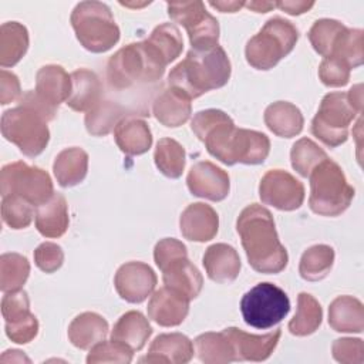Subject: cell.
I'll return each instance as SVG.
<instances>
[{
	"label": "cell",
	"mask_w": 364,
	"mask_h": 364,
	"mask_svg": "<svg viewBox=\"0 0 364 364\" xmlns=\"http://www.w3.org/2000/svg\"><path fill=\"white\" fill-rule=\"evenodd\" d=\"M191 128L205 142L208 152L226 165L264 162L270 141L263 132L236 128L232 118L220 109H205L195 114Z\"/></svg>",
	"instance_id": "cell-1"
},
{
	"label": "cell",
	"mask_w": 364,
	"mask_h": 364,
	"mask_svg": "<svg viewBox=\"0 0 364 364\" xmlns=\"http://www.w3.org/2000/svg\"><path fill=\"white\" fill-rule=\"evenodd\" d=\"M236 230L249 264L256 272L276 274L287 266V250L279 240L269 209L257 203L246 206L237 218Z\"/></svg>",
	"instance_id": "cell-2"
},
{
	"label": "cell",
	"mask_w": 364,
	"mask_h": 364,
	"mask_svg": "<svg viewBox=\"0 0 364 364\" xmlns=\"http://www.w3.org/2000/svg\"><path fill=\"white\" fill-rule=\"evenodd\" d=\"M168 63L146 40L119 48L107 63V82L117 92H136L161 84Z\"/></svg>",
	"instance_id": "cell-3"
},
{
	"label": "cell",
	"mask_w": 364,
	"mask_h": 364,
	"mask_svg": "<svg viewBox=\"0 0 364 364\" xmlns=\"http://www.w3.org/2000/svg\"><path fill=\"white\" fill-rule=\"evenodd\" d=\"M230 61L219 46L191 48L186 57L178 63L168 75V87H172L193 100L202 94L228 84L230 78Z\"/></svg>",
	"instance_id": "cell-4"
},
{
	"label": "cell",
	"mask_w": 364,
	"mask_h": 364,
	"mask_svg": "<svg viewBox=\"0 0 364 364\" xmlns=\"http://www.w3.org/2000/svg\"><path fill=\"white\" fill-rule=\"evenodd\" d=\"M361 111V84L353 85L347 92H328L311 121V132L327 146L336 148L347 141L348 127Z\"/></svg>",
	"instance_id": "cell-5"
},
{
	"label": "cell",
	"mask_w": 364,
	"mask_h": 364,
	"mask_svg": "<svg viewBox=\"0 0 364 364\" xmlns=\"http://www.w3.org/2000/svg\"><path fill=\"white\" fill-rule=\"evenodd\" d=\"M310 209L321 216H338L351 203L354 188L347 182L340 165L331 159L321 161L309 175Z\"/></svg>",
	"instance_id": "cell-6"
},
{
	"label": "cell",
	"mask_w": 364,
	"mask_h": 364,
	"mask_svg": "<svg viewBox=\"0 0 364 364\" xmlns=\"http://www.w3.org/2000/svg\"><path fill=\"white\" fill-rule=\"evenodd\" d=\"M80 44L91 53H105L119 40L111 9L101 1L78 3L70 17Z\"/></svg>",
	"instance_id": "cell-7"
},
{
	"label": "cell",
	"mask_w": 364,
	"mask_h": 364,
	"mask_svg": "<svg viewBox=\"0 0 364 364\" xmlns=\"http://www.w3.org/2000/svg\"><path fill=\"white\" fill-rule=\"evenodd\" d=\"M297 40L299 31L289 20L273 17L247 41L246 61L256 70H270L294 48Z\"/></svg>",
	"instance_id": "cell-8"
},
{
	"label": "cell",
	"mask_w": 364,
	"mask_h": 364,
	"mask_svg": "<svg viewBox=\"0 0 364 364\" xmlns=\"http://www.w3.org/2000/svg\"><path fill=\"white\" fill-rule=\"evenodd\" d=\"M47 119L31 105L18 102L1 115L3 136L30 158L40 155L50 139Z\"/></svg>",
	"instance_id": "cell-9"
},
{
	"label": "cell",
	"mask_w": 364,
	"mask_h": 364,
	"mask_svg": "<svg viewBox=\"0 0 364 364\" xmlns=\"http://www.w3.org/2000/svg\"><path fill=\"white\" fill-rule=\"evenodd\" d=\"M240 311L247 326L270 328L290 311V300L283 289L273 283H259L246 291L240 300Z\"/></svg>",
	"instance_id": "cell-10"
},
{
	"label": "cell",
	"mask_w": 364,
	"mask_h": 364,
	"mask_svg": "<svg viewBox=\"0 0 364 364\" xmlns=\"http://www.w3.org/2000/svg\"><path fill=\"white\" fill-rule=\"evenodd\" d=\"M0 192L1 196H21L37 208L53 196L54 189L51 178L44 169L16 161L1 168Z\"/></svg>",
	"instance_id": "cell-11"
},
{
	"label": "cell",
	"mask_w": 364,
	"mask_h": 364,
	"mask_svg": "<svg viewBox=\"0 0 364 364\" xmlns=\"http://www.w3.org/2000/svg\"><path fill=\"white\" fill-rule=\"evenodd\" d=\"M166 7L169 17L185 27L192 48L218 44L219 23L202 1H169Z\"/></svg>",
	"instance_id": "cell-12"
},
{
	"label": "cell",
	"mask_w": 364,
	"mask_h": 364,
	"mask_svg": "<svg viewBox=\"0 0 364 364\" xmlns=\"http://www.w3.org/2000/svg\"><path fill=\"white\" fill-rule=\"evenodd\" d=\"M259 196L264 205H270L279 210H296L303 205L304 186L291 173L282 169H272L260 181Z\"/></svg>",
	"instance_id": "cell-13"
},
{
	"label": "cell",
	"mask_w": 364,
	"mask_h": 364,
	"mask_svg": "<svg viewBox=\"0 0 364 364\" xmlns=\"http://www.w3.org/2000/svg\"><path fill=\"white\" fill-rule=\"evenodd\" d=\"M114 286L121 299L128 303H142L156 286V274L142 262L122 264L114 277Z\"/></svg>",
	"instance_id": "cell-14"
},
{
	"label": "cell",
	"mask_w": 364,
	"mask_h": 364,
	"mask_svg": "<svg viewBox=\"0 0 364 364\" xmlns=\"http://www.w3.org/2000/svg\"><path fill=\"white\" fill-rule=\"evenodd\" d=\"M186 185L192 195L213 202L223 200L230 188L229 175L209 161H200L189 169Z\"/></svg>",
	"instance_id": "cell-15"
},
{
	"label": "cell",
	"mask_w": 364,
	"mask_h": 364,
	"mask_svg": "<svg viewBox=\"0 0 364 364\" xmlns=\"http://www.w3.org/2000/svg\"><path fill=\"white\" fill-rule=\"evenodd\" d=\"M223 333L232 346L235 361H264L276 348L282 328L263 336L249 334L236 327L225 328Z\"/></svg>",
	"instance_id": "cell-16"
},
{
	"label": "cell",
	"mask_w": 364,
	"mask_h": 364,
	"mask_svg": "<svg viewBox=\"0 0 364 364\" xmlns=\"http://www.w3.org/2000/svg\"><path fill=\"white\" fill-rule=\"evenodd\" d=\"M189 299L171 287H161L148 301V316L162 327L179 326L188 316Z\"/></svg>",
	"instance_id": "cell-17"
},
{
	"label": "cell",
	"mask_w": 364,
	"mask_h": 364,
	"mask_svg": "<svg viewBox=\"0 0 364 364\" xmlns=\"http://www.w3.org/2000/svg\"><path fill=\"white\" fill-rule=\"evenodd\" d=\"M179 228L185 239L192 242H208L218 233L219 218L212 206L202 202L191 203L181 215Z\"/></svg>",
	"instance_id": "cell-18"
},
{
	"label": "cell",
	"mask_w": 364,
	"mask_h": 364,
	"mask_svg": "<svg viewBox=\"0 0 364 364\" xmlns=\"http://www.w3.org/2000/svg\"><path fill=\"white\" fill-rule=\"evenodd\" d=\"M193 357V344L182 333L159 334L149 346L148 354L141 358L145 363L185 364Z\"/></svg>",
	"instance_id": "cell-19"
},
{
	"label": "cell",
	"mask_w": 364,
	"mask_h": 364,
	"mask_svg": "<svg viewBox=\"0 0 364 364\" xmlns=\"http://www.w3.org/2000/svg\"><path fill=\"white\" fill-rule=\"evenodd\" d=\"M71 75L61 65L48 64L41 67L36 75V94L48 105L58 109V105L71 94Z\"/></svg>",
	"instance_id": "cell-20"
},
{
	"label": "cell",
	"mask_w": 364,
	"mask_h": 364,
	"mask_svg": "<svg viewBox=\"0 0 364 364\" xmlns=\"http://www.w3.org/2000/svg\"><path fill=\"white\" fill-rule=\"evenodd\" d=\"M203 266L210 280L216 283H230L239 276L242 264L235 247L226 243H215L206 249Z\"/></svg>",
	"instance_id": "cell-21"
},
{
	"label": "cell",
	"mask_w": 364,
	"mask_h": 364,
	"mask_svg": "<svg viewBox=\"0 0 364 364\" xmlns=\"http://www.w3.org/2000/svg\"><path fill=\"white\" fill-rule=\"evenodd\" d=\"M152 112L162 125L168 128L181 127L192 114L191 98L181 91L168 87L162 90L154 100Z\"/></svg>",
	"instance_id": "cell-22"
},
{
	"label": "cell",
	"mask_w": 364,
	"mask_h": 364,
	"mask_svg": "<svg viewBox=\"0 0 364 364\" xmlns=\"http://www.w3.org/2000/svg\"><path fill=\"white\" fill-rule=\"evenodd\" d=\"M161 270L166 287H171L178 293H182L189 300L199 296L203 286V277L200 272L196 269V266H193L189 262L188 256H182L172 260Z\"/></svg>",
	"instance_id": "cell-23"
},
{
	"label": "cell",
	"mask_w": 364,
	"mask_h": 364,
	"mask_svg": "<svg viewBox=\"0 0 364 364\" xmlns=\"http://www.w3.org/2000/svg\"><path fill=\"white\" fill-rule=\"evenodd\" d=\"M71 94L65 104L77 112H88L102 98V85L98 75L87 68L71 73Z\"/></svg>",
	"instance_id": "cell-24"
},
{
	"label": "cell",
	"mask_w": 364,
	"mask_h": 364,
	"mask_svg": "<svg viewBox=\"0 0 364 364\" xmlns=\"http://www.w3.org/2000/svg\"><path fill=\"white\" fill-rule=\"evenodd\" d=\"M114 139L118 148L129 156L145 154L152 145L148 124L134 115H127L118 122L114 129Z\"/></svg>",
	"instance_id": "cell-25"
},
{
	"label": "cell",
	"mask_w": 364,
	"mask_h": 364,
	"mask_svg": "<svg viewBox=\"0 0 364 364\" xmlns=\"http://www.w3.org/2000/svg\"><path fill=\"white\" fill-rule=\"evenodd\" d=\"M68 205L61 193L36 208V228L44 237H60L68 228Z\"/></svg>",
	"instance_id": "cell-26"
},
{
	"label": "cell",
	"mask_w": 364,
	"mask_h": 364,
	"mask_svg": "<svg viewBox=\"0 0 364 364\" xmlns=\"http://www.w3.org/2000/svg\"><path fill=\"white\" fill-rule=\"evenodd\" d=\"M328 324L338 333H361L364 328L363 303L353 296H338L328 307Z\"/></svg>",
	"instance_id": "cell-27"
},
{
	"label": "cell",
	"mask_w": 364,
	"mask_h": 364,
	"mask_svg": "<svg viewBox=\"0 0 364 364\" xmlns=\"http://www.w3.org/2000/svg\"><path fill=\"white\" fill-rule=\"evenodd\" d=\"M266 127L282 138H293L303 129L304 118L301 111L291 102L277 101L264 109Z\"/></svg>",
	"instance_id": "cell-28"
},
{
	"label": "cell",
	"mask_w": 364,
	"mask_h": 364,
	"mask_svg": "<svg viewBox=\"0 0 364 364\" xmlns=\"http://www.w3.org/2000/svg\"><path fill=\"white\" fill-rule=\"evenodd\" d=\"M151 334L152 327L149 326L145 316L139 311L131 310L122 314L114 324L111 340L127 346L132 351H139Z\"/></svg>",
	"instance_id": "cell-29"
},
{
	"label": "cell",
	"mask_w": 364,
	"mask_h": 364,
	"mask_svg": "<svg viewBox=\"0 0 364 364\" xmlns=\"http://www.w3.org/2000/svg\"><path fill=\"white\" fill-rule=\"evenodd\" d=\"M108 333L107 320L92 311L78 314L68 326V338L73 346L81 350L91 348L105 340Z\"/></svg>",
	"instance_id": "cell-30"
},
{
	"label": "cell",
	"mask_w": 364,
	"mask_h": 364,
	"mask_svg": "<svg viewBox=\"0 0 364 364\" xmlns=\"http://www.w3.org/2000/svg\"><path fill=\"white\" fill-rule=\"evenodd\" d=\"M53 171L60 186H75L82 182L87 175L88 154L77 146L63 149L54 159Z\"/></svg>",
	"instance_id": "cell-31"
},
{
	"label": "cell",
	"mask_w": 364,
	"mask_h": 364,
	"mask_svg": "<svg viewBox=\"0 0 364 364\" xmlns=\"http://www.w3.org/2000/svg\"><path fill=\"white\" fill-rule=\"evenodd\" d=\"M28 48V31L17 21L3 23L0 27V65H16Z\"/></svg>",
	"instance_id": "cell-32"
},
{
	"label": "cell",
	"mask_w": 364,
	"mask_h": 364,
	"mask_svg": "<svg viewBox=\"0 0 364 364\" xmlns=\"http://www.w3.org/2000/svg\"><path fill=\"white\" fill-rule=\"evenodd\" d=\"M321 318L323 310L320 303L311 294L303 291L297 296V310L289 321V331L299 337L313 334L320 327Z\"/></svg>",
	"instance_id": "cell-33"
},
{
	"label": "cell",
	"mask_w": 364,
	"mask_h": 364,
	"mask_svg": "<svg viewBox=\"0 0 364 364\" xmlns=\"http://www.w3.org/2000/svg\"><path fill=\"white\" fill-rule=\"evenodd\" d=\"M127 115L128 114H125L124 108L119 104L108 100H101L92 109L85 114L84 122L88 134L94 136H104L115 129L118 122Z\"/></svg>",
	"instance_id": "cell-34"
},
{
	"label": "cell",
	"mask_w": 364,
	"mask_h": 364,
	"mask_svg": "<svg viewBox=\"0 0 364 364\" xmlns=\"http://www.w3.org/2000/svg\"><path fill=\"white\" fill-rule=\"evenodd\" d=\"M334 250L328 245H314L304 250L299 264V273L304 280L317 282L324 279L331 270Z\"/></svg>",
	"instance_id": "cell-35"
},
{
	"label": "cell",
	"mask_w": 364,
	"mask_h": 364,
	"mask_svg": "<svg viewBox=\"0 0 364 364\" xmlns=\"http://www.w3.org/2000/svg\"><path fill=\"white\" fill-rule=\"evenodd\" d=\"M195 347L198 358L206 364H226L235 361L232 346L225 336L220 333H203L195 338Z\"/></svg>",
	"instance_id": "cell-36"
},
{
	"label": "cell",
	"mask_w": 364,
	"mask_h": 364,
	"mask_svg": "<svg viewBox=\"0 0 364 364\" xmlns=\"http://www.w3.org/2000/svg\"><path fill=\"white\" fill-rule=\"evenodd\" d=\"M154 159L159 172L171 179L179 178L185 169V149L172 138L158 141Z\"/></svg>",
	"instance_id": "cell-37"
},
{
	"label": "cell",
	"mask_w": 364,
	"mask_h": 364,
	"mask_svg": "<svg viewBox=\"0 0 364 364\" xmlns=\"http://www.w3.org/2000/svg\"><path fill=\"white\" fill-rule=\"evenodd\" d=\"M30 274L28 260L18 253H3L0 256V289L4 293L23 287Z\"/></svg>",
	"instance_id": "cell-38"
},
{
	"label": "cell",
	"mask_w": 364,
	"mask_h": 364,
	"mask_svg": "<svg viewBox=\"0 0 364 364\" xmlns=\"http://www.w3.org/2000/svg\"><path fill=\"white\" fill-rule=\"evenodd\" d=\"M343 61L350 70L363 64V30L360 28H346L337 38L331 54Z\"/></svg>",
	"instance_id": "cell-39"
},
{
	"label": "cell",
	"mask_w": 364,
	"mask_h": 364,
	"mask_svg": "<svg viewBox=\"0 0 364 364\" xmlns=\"http://www.w3.org/2000/svg\"><path fill=\"white\" fill-rule=\"evenodd\" d=\"M327 158V154L314 141L309 138H301L296 141L290 151L293 169L304 178H307L311 173V171Z\"/></svg>",
	"instance_id": "cell-40"
},
{
	"label": "cell",
	"mask_w": 364,
	"mask_h": 364,
	"mask_svg": "<svg viewBox=\"0 0 364 364\" xmlns=\"http://www.w3.org/2000/svg\"><path fill=\"white\" fill-rule=\"evenodd\" d=\"M148 41L162 54L168 64L176 60L183 48L181 31L172 23H162L156 26L148 37Z\"/></svg>",
	"instance_id": "cell-41"
},
{
	"label": "cell",
	"mask_w": 364,
	"mask_h": 364,
	"mask_svg": "<svg viewBox=\"0 0 364 364\" xmlns=\"http://www.w3.org/2000/svg\"><path fill=\"white\" fill-rule=\"evenodd\" d=\"M347 27L333 18H320L316 20L309 31V40L313 48L323 57H328L331 50L340 37V34Z\"/></svg>",
	"instance_id": "cell-42"
},
{
	"label": "cell",
	"mask_w": 364,
	"mask_h": 364,
	"mask_svg": "<svg viewBox=\"0 0 364 364\" xmlns=\"http://www.w3.org/2000/svg\"><path fill=\"white\" fill-rule=\"evenodd\" d=\"M1 218L11 229H24L33 220V205L17 195L3 196Z\"/></svg>",
	"instance_id": "cell-43"
},
{
	"label": "cell",
	"mask_w": 364,
	"mask_h": 364,
	"mask_svg": "<svg viewBox=\"0 0 364 364\" xmlns=\"http://www.w3.org/2000/svg\"><path fill=\"white\" fill-rule=\"evenodd\" d=\"M132 350L127 346L109 340V341H100L95 346L91 347L87 363L88 364H97V363H122L128 364L132 360Z\"/></svg>",
	"instance_id": "cell-44"
},
{
	"label": "cell",
	"mask_w": 364,
	"mask_h": 364,
	"mask_svg": "<svg viewBox=\"0 0 364 364\" xmlns=\"http://www.w3.org/2000/svg\"><path fill=\"white\" fill-rule=\"evenodd\" d=\"M350 68L334 57H324L318 67V77L327 87H343L350 80Z\"/></svg>",
	"instance_id": "cell-45"
},
{
	"label": "cell",
	"mask_w": 364,
	"mask_h": 364,
	"mask_svg": "<svg viewBox=\"0 0 364 364\" xmlns=\"http://www.w3.org/2000/svg\"><path fill=\"white\" fill-rule=\"evenodd\" d=\"M1 314L6 321H16L30 313V300L24 290L9 291L1 299Z\"/></svg>",
	"instance_id": "cell-46"
},
{
	"label": "cell",
	"mask_w": 364,
	"mask_h": 364,
	"mask_svg": "<svg viewBox=\"0 0 364 364\" xmlns=\"http://www.w3.org/2000/svg\"><path fill=\"white\" fill-rule=\"evenodd\" d=\"M333 357L343 364H361L364 361V344L361 338H337L331 347Z\"/></svg>",
	"instance_id": "cell-47"
},
{
	"label": "cell",
	"mask_w": 364,
	"mask_h": 364,
	"mask_svg": "<svg viewBox=\"0 0 364 364\" xmlns=\"http://www.w3.org/2000/svg\"><path fill=\"white\" fill-rule=\"evenodd\" d=\"M64 262L63 249L53 242H44L34 250V263L44 273H54Z\"/></svg>",
	"instance_id": "cell-48"
},
{
	"label": "cell",
	"mask_w": 364,
	"mask_h": 364,
	"mask_svg": "<svg viewBox=\"0 0 364 364\" xmlns=\"http://www.w3.org/2000/svg\"><path fill=\"white\" fill-rule=\"evenodd\" d=\"M38 333V321L34 314H28L24 318L16 321H6V334L7 337L17 343L26 344L30 343Z\"/></svg>",
	"instance_id": "cell-49"
},
{
	"label": "cell",
	"mask_w": 364,
	"mask_h": 364,
	"mask_svg": "<svg viewBox=\"0 0 364 364\" xmlns=\"http://www.w3.org/2000/svg\"><path fill=\"white\" fill-rule=\"evenodd\" d=\"M182 256H188L186 246L173 237H165L155 245L154 259L159 269H164L168 263Z\"/></svg>",
	"instance_id": "cell-50"
},
{
	"label": "cell",
	"mask_w": 364,
	"mask_h": 364,
	"mask_svg": "<svg viewBox=\"0 0 364 364\" xmlns=\"http://www.w3.org/2000/svg\"><path fill=\"white\" fill-rule=\"evenodd\" d=\"M20 97L21 88L17 75L3 68L0 71V104L6 105L13 101H18Z\"/></svg>",
	"instance_id": "cell-51"
},
{
	"label": "cell",
	"mask_w": 364,
	"mask_h": 364,
	"mask_svg": "<svg viewBox=\"0 0 364 364\" xmlns=\"http://www.w3.org/2000/svg\"><path fill=\"white\" fill-rule=\"evenodd\" d=\"M314 1H276V7L291 16H299L309 11Z\"/></svg>",
	"instance_id": "cell-52"
},
{
	"label": "cell",
	"mask_w": 364,
	"mask_h": 364,
	"mask_svg": "<svg viewBox=\"0 0 364 364\" xmlns=\"http://www.w3.org/2000/svg\"><path fill=\"white\" fill-rule=\"evenodd\" d=\"M209 4L222 13H235L245 6L243 1H210Z\"/></svg>",
	"instance_id": "cell-53"
},
{
	"label": "cell",
	"mask_w": 364,
	"mask_h": 364,
	"mask_svg": "<svg viewBox=\"0 0 364 364\" xmlns=\"http://www.w3.org/2000/svg\"><path fill=\"white\" fill-rule=\"evenodd\" d=\"M0 361H1V363H23V361L30 363V358L26 357V355L23 354V351H20V350H7V351H4V354L1 355Z\"/></svg>",
	"instance_id": "cell-54"
},
{
	"label": "cell",
	"mask_w": 364,
	"mask_h": 364,
	"mask_svg": "<svg viewBox=\"0 0 364 364\" xmlns=\"http://www.w3.org/2000/svg\"><path fill=\"white\" fill-rule=\"evenodd\" d=\"M245 6L256 13H267L269 10L276 7L274 1H247L245 3Z\"/></svg>",
	"instance_id": "cell-55"
}]
</instances>
